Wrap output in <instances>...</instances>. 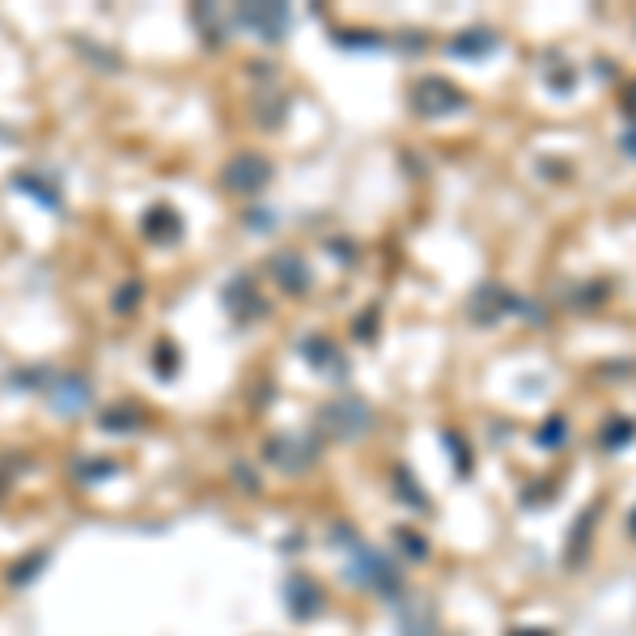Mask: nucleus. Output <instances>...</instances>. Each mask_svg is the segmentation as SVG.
<instances>
[{"instance_id":"nucleus-1","label":"nucleus","mask_w":636,"mask_h":636,"mask_svg":"<svg viewBox=\"0 0 636 636\" xmlns=\"http://www.w3.org/2000/svg\"><path fill=\"white\" fill-rule=\"evenodd\" d=\"M352 552V560H348V577L357 581L361 590H374V594H399V586H403V577H399V569H395V560L386 556V552H378V547H369V543H352L348 547Z\"/></svg>"},{"instance_id":"nucleus-2","label":"nucleus","mask_w":636,"mask_h":636,"mask_svg":"<svg viewBox=\"0 0 636 636\" xmlns=\"http://www.w3.org/2000/svg\"><path fill=\"white\" fill-rule=\"evenodd\" d=\"M369 424H374V412H369L365 399H335L318 412V429H323L331 441H357Z\"/></svg>"},{"instance_id":"nucleus-3","label":"nucleus","mask_w":636,"mask_h":636,"mask_svg":"<svg viewBox=\"0 0 636 636\" xmlns=\"http://www.w3.org/2000/svg\"><path fill=\"white\" fill-rule=\"evenodd\" d=\"M412 106L416 115L424 119H446V115H458L467 106V94L458 90V85H450L446 77H424L412 85Z\"/></svg>"},{"instance_id":"nucleus-4","label":"nucleus","mask_w":636,"mask_h":636,"mask_svg":"<svg viewBox=\"0 0 636 636\" xmlns=\"http://www.w3.org/2000/svg\"><path fill=\"white\" fill-rule=\"evenodd\" d=\"M272 179V162L263 153H238L229 157L225 170H221V183L234 191V196H255V191H263Z\"/></svg>"},{"instance_id":"nucleus-5","label":"nucleus","mask_w":636,"mask_h":636,"mask_svg":"<svg viewBox=\"0 0 636 636\" xmlns=\"http://www.w3.org/2000/svg\"><path fill=\"white\" fill-rule=\"evenodd\" d=\"M263 458L276 467V471H285V475H302L318 463V446L310 437H293V433H280L272 437L268 446H263Z\"/></svg>"},{"instance_id":"nucleus-6","label":"nucleus","mask_w":636,"mask_h":636,"mask_svg":"<svg viewBox=\"0 0 636 636\" xmlns=\"http://www.w3.org/2000/svg\"><path fill=\"white\" fill-rule=\"evenodd\" d=\"M234 22L246 26V30H255L263 43H280L289 34L293 13H289V5H238Z\"/></svg>"},{"instance_id":"nucleus-7","label":"nucleus","mask_w":636,"mask_h":636,"mask_svg":"<svg viewBox=\"0 0 636 636\" xmlns=\"http://www.w3.org/2000/svg\"><path fill=\"white\" fill-rule=\"evenodd\" d=\"M47 403H51V412L56 416H81L85 408L94 403V386L85 382L81 374H56L47 382Z\"/></svg>"},{"instance_id":"nucleus-8","label":"nucleus","mask_w":636,"mask_h":636,"mask_svg":"<svg viewBox=\"0 0 636 636\" xmlns=\"http://www.w3.org/2000/svg\"><path fill=\"white\" fill-rule=\"evenodd\" d=\"M140 234H145L149 242H166L174 246L183 238V217H179V208L174 204H153L145 217H140Z\"/></svg>"},{"instance_id":"nucleus-9","label":"nucleus","mask_w":636,"mask_h":636,"mask_svg":"<svg viewBox=\"0 0 636 636\" xmlns=\"http://www.w3.org/2000/svg\"><path fill=\"white\" fill-rule=\"evenodd\" d=\"M225 306L234 310V318H259V314H268V302L255 293V280L251 276H234L229 280V289H225Z\"/></svg>"},{"instance_id":"nucleus-10","label":"nucleus","mask_w":636,"mask_h":636,"mask_svg":"<svg viewBox=\"0 0 636 636\" xmlns=\"http://www.w3.org/2000/svg\"><path fill=\"white\" fill-rule=\"evenodd\" d=\"M285 603L293 611V620H314V615L323 611V590H318L310 577H289L285 581Z\"/></svg>"},{"instance_id":"nucleus-11","label":"nucleus","mask_w":636,"mask_h":636,"mask_svg":"<svg viewBox=\"0 0 636 636\" xmlns=\"http://www.w3.org/2000/svg\"><path fill=\"white\" fill-rule=\"evenodd\" d=\"M268 272L280 280V289H289V293H306V289H310V268H306V259H297L293 251L272 255Z\"/></svg>"},{"instance_id":"nucleus-12","label":"nucleus","mask_w":636,"mask_h":636,"mask_svg":"<svg viewBox=\"0 0 636 636\" xmlns=\"http://www.w3.org/2000/svg\"><path fill=\"white\" fill-rule=\"evenodd\" d=\"M302 357L310 361V365H318L327 378H335L340 382L344 374H348V361H344V352L340 348H331L327 340H318V335H310V340H302Z\"/></svg>"},{"instance_id":"nucleus-13","label":"nucleus","mask_w":636,"mask_h":636,"mask_svg":"<svg viewBox=\"0 0 636 636\" xmlns=\"http://www.w3.org/2000/svg\"><path fill=\"white\" fill-rule=\"evenodd\" d=\"M13 187H17V191H26V196H34V200H39L43 208H51V212H60V208H64L60 191L51 187V183H43L34 170H17V174H13Z\"/></svg>"},{"instance_id":"nucleus-14","label":"nucleus","mask_w":636,"mask_h":636,"mask_svg":"<svg viewBox=\"0 0 636 636\" xmlns=\"http://www.w3.org/2000/svg\"><path fill=\"white\" fill-rule=\"evenodd\" d=\"M450 51H454V56H467V60L492 56V51H497V34H492V30H463L450 43Z\"/></svg>"},{"instance_id":"nucleus-15","label":"nucleus","mask_w":636,"mask_h":636,"mask_svg":"<svg viewBox=\"0 0 636 636\" xmlns=\"http://www.w3.org/2000/svg\"><path fill=\"white\" fill-rule=\"evenodd\" d=\"M191 22L204 30V39H208L212 47H217L225 34H229V13H221L217 5H196V9H191Z\"/></svg>"},{"instance_id":"nucleus-16","label":"nucleus","mask_w":636,"mask_h":636,"mask_svg":"<svg viewBox=\"0 0 636 636\" xmlns=\"http://www.w3.org/2000/svg\"><path fill=\"white\" fill-rule=\"evenodd\" d=\"M98 424H102L106 433H132V429H140V424H145V416H140L136 408H123V403H119V408H106V412L98 416Z\"/></svg>"},{"instance_id":"nucleus-17","label":"nucleus","mask_w":636,"mask_h":636,"mask_svg":"<svg viewBox=\"0 0 636 636\" xmlns=\"http://www.w3.org/2000/svg\"><path fill=\"white\" fill-rule=\"evenodd\" d=\"M73 471H77V480H81V484H94V480H106V475H115L119 463H115V458H85V463H77Z\"/></svg>"},{"instance_id":"nucleus-18","label":"nucleus","mask_w":636,"mask_h":636,"mask_svg":"<svg viewBox=\"0 0 636 636\" xmlns=\"http://www.w3.org/2000/svg\"><path fill=\"white\" fill-rule=\"evenodd\" d=\"M179 365H183V357H179V348H174L170 340H162V344L153 348V369L162 378H174V374H179Z\"/></svg>"},{"instance_id":"nucleus-19","label":"nucleus","mask_w":636,"mask_h":636,"mask_svg":"<svg viewBox=\"0 0 636 636\" xmlns=\"http://www.w3.org/2000/svg\"><path fill=\"white\" fill-rule=\"evenodd\" d=\"M43 564H47V552H34L30 560H17L13 569H9V586H30L34 573H39Z\"/></svg>"},{"instance_id":"nucleus-20","label":"nucleus","mask_w":636,"mask_h":636,"mask_svg":"<svg viewBox=\"0 0 636 636\" xmlns=\"http://www.w3.org/2000/svg\"><path fill=\"white\" fill-rule=\"evenodd\" d=\"M140 293H145V285H140V280H128V285H119L115 297H111V310H115V314H132L136 302H140Z\"/></svg>"},{"instance_id":"nucleus-21","label":"nucleus","mask_w":636,"mask_h":636,"mask_svg":"<svg viewBox=\"0 0 636 636\" xmlns=\"http://www.w3.org/2000/svg\"><path fill=\"white\" fill-rule=\"evenodd\" d=\"M395 543H408L403 552H408L412 560H424V556H429V552H424V539H420V535H412V530H395Z\"/></svg>"},{"instance_id":"nucleus-22","label":"nucleus","mask_w":636,"mask_h":636,"mask_svg":"<svg viewBox=\"0 0 636 636\" xmlns=\"http://www.w3.org/2000/svg\"><path fill=\"white\" fill-rule=\"evenodd\" d=\"M39 369H30V374H13V386H39Z\"/></svg>"},{"instance_id":"nucleus-23","label":"nucleus","mask_w":636,"mask_h":636,"mask_svg":"<svg viewBox=\"0 0 636 636\" xmlns=\"http://www.w3.org/2000/svg\"><path fill=\"white\" fill-rule=\"evenodd\" d=\"M624 153H628V157H636V128L624 136Z\"/></svg>"},{"instance_id":"nucleus-24","label":"nucleus","mask_w":636,"mask_h":636,"mask_svg":"<svg viewBox=\"0 0 636 636\" xmlns=\"http://www.w3.org/2000/svg\"><path fill=\"white\" fill-rule=\"evenodd\" d=\"M628 102H632V106H628V111L636 115V85H632V94H628Z\"/></svg>"},{"instance_id":"nucleus-25","label":"nucleus","mask_w":636,"mask_h":636,"mask_svg":"<svg viewBox=\"0 0 636 636\" xmlns=\"http://www.w3.org/2000/svg\"><path fill=\"white\" fill-rule=\"evenodd\" d=\"M509 636H552V632H509Z\"/></svg>"},{"instance_id":"nucleus-26","label":"nucleus","mask_w":636,"mask_h":636,"mask_svg":"<svg viewBox=\"0 0 636 636\" xmlns=\"http://www.w3.org/2000/svg\"><path fill=\"white\" fill-rule=\"evenodd\" d=\"M5 492H9V484H5V480H0V505H5Z\"/></svg>"},{"instance_id":"nucleus-27","label":"nucleus","mask_w":636,"mask_h":636,"mask_svg":"<svg viewBox=\"0 0 636 636\" xmlns=\"http://www.w3.org/2000/svg\"><path fill=\"white\" fill-rule=\"evenodd\" d=\"M632 530H636V509H632Z\"/></svg>"}]
</instances>
